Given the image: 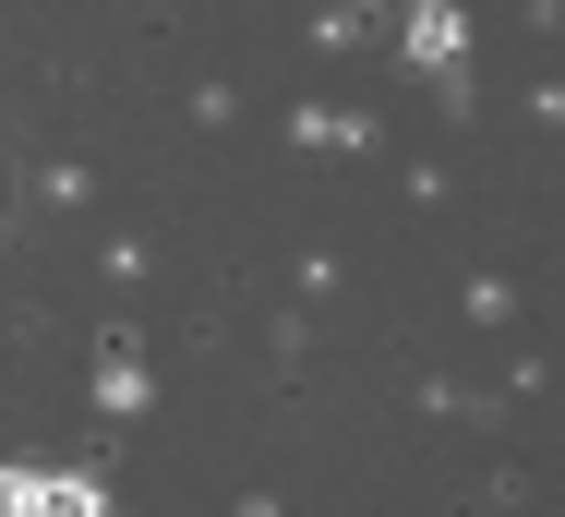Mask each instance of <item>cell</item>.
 <instances>
[{"label":"cell","instance_id":"1","mask_svg":"<svg viewBox=\"0 0 565 517\" xmlns=\"http://www.w3.org/2000/svg\"><path fill=\"white\" fill-rule=\"evenodd\" d=\"M0 517H109V506H97V482H73V469H12V506Z\"/></svg>","mask_w":565,"mask_h":517},{"label":"cell","instance_id":"2","mask_svg":"<svg viewBox=\"0 0 565 517\" xmlns=\"http://www.w3.org/2000/svg\"><path fill=\"white\" fill-rule=\"evenodd\" d=\"M0 506H12V469H0Z\"/></svg>","mask_w":565,"mask_h":517}]
</instances>
